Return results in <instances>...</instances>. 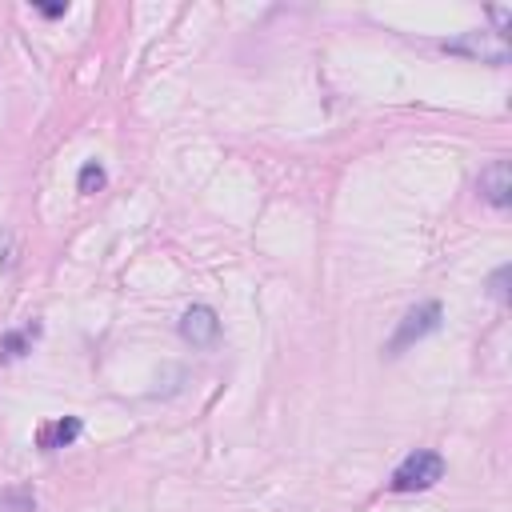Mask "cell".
I'll use <instances>...</instances> for the list:
<instances>
[{
  "instance_id": "6da1fadb",
  "label": "cell",
  "mask_w": 512,
  "mask_h": 512,
  "mask_svg": "<svg viewBox=\"0 0 512 512\" xmlns=\"http://www.w3.org/2000/svg\"><path fill=\"white\" fill-rule=\"evenodd\" d=\"M440 476H444V456L432 452V448H416V452H408V456L396 464L388 488H392V492H424V488H432Z\"/></svg>"
},
{
  "instance_id": "7a4b0ae2",
  "label": "cell",
  "mask_w": 512,
  "mask_h": 512,
  "mask_svg": "<svg viewBox=\"0 0 512 512\" xmlns=\"http://www.w3.org/2000/svg\"><path fill=\"white\" fill-rule=\"evenodd\" d=\"M440 316H444V308H440L436 300H420V304H412V308L404 312V320L396 324V332H392V340H388L384 352H388V356H400L408 344L432 336V332L440 328Z\"/></svg>"
},
{
  "instance_id": "3957f363",
  "label": "cell",
  "mask_w": 512,
  "mask_h": 512,
  "mask_svg": "<svg viewBox=\"0 0 512 512\" xmlns=\"http://www.w3.org/2000/svg\"><path fill=\"white\" fill-rule=\"evenodd\" d=\"M180 336H184L192 348H208V344H216V336H220V320H216V312H212L208 304H192V308L180 316Z\"/></svg>"
},
{
  "instance_id": "277c9868",
  "label": "cell",
  "mask_w": 512,
  "mask_h": 512,
  "mask_svg": "<svg viewBox=\"0 0 512 512\" xmlns=\"http://www.w3.org/2000/svg\"><path fill=\"white\" fill-rule=\"evenodd\" d=\"M476 188L492 208H508L512 204V164L508 160H492L488 168H480Z\"/></svg>"
},
{
  "instance_id": "5b68a950",
  "label": "cell",
  "mask_w": 512,
  "mask_h": 512,
  "mask_svg": "<svg viewBox=\"0 0 512 512\" xmlns=\"http://www.w3.org/2000/svg\"><path fill=\"white\" fill-rule=\"evenodd\" d=\"M80 432H84L80 416H60V420H52V424H44V428L36 432V444H40L44 452H56V448H68Z\"/></svg>"
},
{
  "instance_id": "8992f818",
  "label": "cell",
  "mask_w": 512,
  "mask_h": 512,
  "mask_svg": "<svg viewBox=\"0 0 512 512\" xmlns=\"http://www.w3.org/2000/svg\"><path fill=\"white\" fill-rule=\"evenodd\" d=\"M32 336H36V328H20V332H8V336L0 340V360H16V356H24Z\"/></svg>"
},
{
  "instance_id": "52a82bcc",
  "label": "cell",
  "mask_w": 512,
  "mask_h": 512,
  "mask_svg": "<svg viewBox=\"0 0 512 512\" xmlns=\"http://www.w3.org/2000/svg\"><path fill=\"white\" fill-rule=\"evenodd\" d=\"M76 188L88 196V192H96V188H104V168L96 164V160H88L84 168H80V176H76Z\"/></svg>"
},
{
  "instance_id": "ba28073f",
  "label": "cell",
  "mask_w": 512,
  "mask_h": 512,
  "mask_svg": "<svg viewBox=\"0 0 512 512\" xmlns=\"http://www.w3.org/2000/svg\"><path fill=\"white\" fill-rule=\"evenodd\" d=\"M508 272H512L508 264H500V268L492 272V296H496V300H508V288H504V284H508Z\"/></svg>"
},
{
  "instance_id": "9c48e42d",
  "label": "cell",
  "mask_w": 512,
  "mask_h": 512,
  "mask_svg": "<svg viewBox=\"0 0 512 512\" xmlns=\"http://www.w3.org/2000/svg\"><path fill=\"white\" fill-rule=\"evenodd\" d=\"M36 12H40V16H48V20H56V16H64V12H68V4H36Z\"/></svg>"
}]
</instances>
